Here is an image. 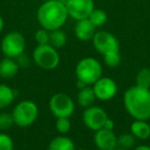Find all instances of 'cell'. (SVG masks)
Listing matches in <instances>:
<instances>
[{
	"label": "cell",
	"mask_w": 150,
	"mask_h": 150,
	"mask_svg": "<svg viewBox=\"0 0 150 150\" xmlns=\"http://www.w3.org/2000/svg\"><path fill=\"white\" fill-rule=\"evenodd\" d=\"M114 126H115V122H113V120H111V119H109V117H108V119L106 120V122H105V124H104V129L113 131Z\"/></svg>",
	"instance_id": "cell-29"
},
{
	"label": "cell",
	"mask_w": 150,
	"mask_h": 150,
	"mask_svg": "<svg viewBox=\"0 0 150 150\" xmlns=\"http://www.w3.org/2000/svg\"><path fill=\"white\" fill-rule=\"evenodd\" d=\"M16 96V90L6 84H0V109H4L9 106L14 102Z\"/></svg>",
	"instance_id": "cell-18"
},
{
	"label": "cell",
	"mask_w": 150,
	"mask_h": 150,
	"mask_svg": "<svg viewBox=\"0 0 150 150\" xmlns=\"http://www.w3.org/2000/svg\"><path fill=\"white\" fill-rule=\"evenodd\" d=\"M18 63L14 58L5 57L0 61V77L2 79H12L19 73Z\"/></svg>",
	"instance_id": "cell-14"
},
{
	"label": "cell",
	"mask_w": 150,
	"mask_h": 150,
	"mask_svg": "<svg viewBox=\"0 0 150 150\" xmlns=\"http://www.w3.org/2000/svg\"><path fill=\"white\" fill-rule=\"evenodd\" d=\"M88 18L93 23V25L96 28H100L106 24L107 20H108V16H107L105 10L101 9V8H94V10L90 12Z\"/></svg>",
	"instance_id": "cell-20"
},
{
	"label": "cell",
	"mask_w": 150,
	"mask_h": 150,
	"mask_svg": "<svg viewBox=\"0 0 150 150\" xmlns=\"http://www.w3.org/2000/svg\"><path fill=\"white\" fill-rule=\"evenodd\" d=\"M65 5L68 16L75 21L88 18L95 8L94 0H67Z\"/></svg>",
	"instance_id": "cell-10"
},
{
	"label": "cell",
	"mask_w": 150,
	"mask_h": 150,
	"mask_svg": "<svg viewBox=\"0 0 150 150\" xmlns=\"http://www.w3.org/2000/svg\"><path fill=\"white\" fill-rule=\"evenodd\" d=\"M55 127L57 132L60 133L61 135H65L71 130V122L69 117H57Z\"/></svg>",
	"instance_id": "cell-23"
},
{
	"label": "cell",
	"mask_w": 150,
	"mask_h": 150,
	"mask_svg": "<svg viewBox=\"0 0 150 150\" xmlns=\"http://www.w3.org/2000/svg\"><path fill=\"white\" fill-rule=\"evenodd\" d=\"M103 74V67L100 61L94 57H84L77 62L75 67V75L78 81L88 86H92Z\"/></svg>",
	"instance_id": "cell-3"
},
{
	"label": "cell",
	"mask_w": 150,
	"mask_h": 150,
	"mask_svg": "<svg viewBox=\"0 0 150 150\" xmlns=\"http://www.w3.org/2000/svg\"><path fill=\"white\" fill-rule=\"evenodd\" d=\"M38 106L32 100L20 101L12 109V117L14 125L21 128H26L34 124L38 117Z\"/></svg>",
	"instance_id": "cell-5"
},
{
	"label": "cell",
	"mask_w": 150,
	"mask_h": 150,
	"mask_svg": "<svg viewBox=\"0 0 150 150\" xmlns=\"http://www.w3.org/2000/svg\"><path fill=\"white\" fill-rule=\"evenodd\" d=\"M92 41L97 52L102 54L103 56L114 52H119V41L110 32L97 31Z\"/></svg>",
	"instance_id": "cell-8"
},
{
	"label": "cell",
	"mask_w": 150,
	"mask_h": 150,
	"mask_svg": "<svg viewBox=\"0 0 150 150\" xmlns=\"http://www.w3.org/2000/svg\"><path fill=\"white\" fill-rule=\"evenodd\" d=\"M133 150H150V146L148 145H139L133 148Z\"/></svg>",
	"instance_id": "cell-30"
},
{
	"label": "cell",
	"mask_w": 150,
	"mask_h": 150,
	"mask_svg": "<svg viewBox=\"0 0 150 150\" xmlns=\"http://www.w3.org/2000/svg\"><path fill=\"white\" fill-rule=\"evenodd\" d=\"M97 32V28L88 18L77 21L74 28V34L80 41H90Z\"/></svg>",
	"instance_id": "cell-13"
},
{
	"label": "cell",
	"mask_w": 150,
	"mask_h": 150,
	"mask_svg": "<svg viewBox=\"0 0 150 150\" xmlns=\"http://www.w3.org/2000/svg\"><path fill=\"white\" fill-rule=\"evenodd\" d=\"M0 150H14V141L9 135L0 132Z\"/></svg>",
	"instance_id": "cell-26"
},
{
	"label": "cell",
	"mask_w": 150,
	"mask_h": 150,
	"mask_svg": "<svg viewBox=\"0 0 150 150\" xmlns=\"http://www.w3.org/2000/svg\"><path fill=\"white\" fill-rule=\"evenodd\" d=\"M35 40H36L38 45H42V44H48L50 42V31L46 29H39L35 33Z\"/></svg>",
	"instance_id": "cell-27"
},
{
	"label": "cell",
	"mask_w": 150,
	"mask_h": 150,
	"mask_svg": "<svg viewBox=\"0 0 150 150\" xmlns=\"http://www.w3.org/2000/svg\"><path fill=\"white\" fill-rule=\"evenodd\" d=\"M66 5L61 0H46L37 10V21L48 31L61 29L68 18Z\"/></svg>",
	"instance_id": "cell-2"
},
{
	"label": "cell",
	"mask_w": 150,
	"mask_h": 150,
	"mask_svg": "<svg viewBox=\"0 0 150 150\" xmlns=\"http://www.w3.org/2000/svg\"><path fill=\"white\" fill-rule=\"evenodd\" d=\"M0 48L5 57L17 58L20 54L25 52L26 39L22 33L18 31H11L2 38Z\"/></svg>",
	"instance_id": "cell-6"
},
{
	"label": "cell",
	"mask_w": 150,
	"mask_h": 150,
	"mask_svg": "<svg viewBox=\"0 0 150 150\" xmlns=\"http://www.w3.org/2000/svg\"><path fill=\"white\" fill-rule=\"evenodd\" d=\"M92 86L95 95H96V98L99 100H110L117 93V84L111 78L101 77Z\"/></svg>",
	"instance_id": "cell-11"
},
{
	"label": "cell",
	"mask_w": 150,
	"mask_h": 150,
	"mask_svg": "<svg viewBox=\"0 0 150 150\" xmlns=\"http://www.w3.org/2000/svg\"><path fill=\"white\" fill-rule=\"evenodd\" d=\"M44 1H46V0H44Z\"/></svg>",
	"instance_id": "cell-34"
},
{
	"label": "cell",
	"mask_w": 150,
	"mask_h": 150,
	"mask_svg": "<svg viewBox=\"0 0 150 150\" xmlns=\"http://www.w3.org/2000/svg\"><path fill=\"white\" fill-rule=\"evenodd\" d=\"M103 57H104L105 64L109 67H118L120 61H121V56H120L119 52H114V53L107 54V55H104Z\"/></svg>",
	"instance_id": "cell-25"
},
{
	"label": "cell",
	"mask_w": 150,
	"mask_h": 150,
	"mask_svg": "<svg viewBox=\"0 0 150 150\" xmlns=\"http://www.w3.org/2000/svg\"><path fill=\"white\" fill-rule=\"evenodd\" d=\"M14 125L12 115L9 112H0V131H7Z\"/></svg>",
	"instance_id": "cell-24"
},
{
	"label": "cell",
	"mask_w": 150,
	"mask_h": 150,
	"mask_svg": "<svg viewBox=\"0 0 150 150\" xmlns=\"http://www.w3.org/2000/svg\"><path fill=\"white\" fill-rule=\"evenodd\" d=\"M3 29H4V20H3V18L0 16V34L2 33Z\"/></svg>",
	"instance_id": "cell-31"
},
{
	"label": "cell",
	"mask_w": 150,
	"mask_h": 150,
	"mask_svg": "<svg viewBox=\"0 0 150 150\" xmlns=\"http://www.w3.org/2000/svg\"><path fill=\"white\" fill-rule=\"evenodd\" d=\"M108 119L106 111L100 106L92 105L85 108L82 113V120L86 128L92 131H98L104 128V124Z\"/></svg>",
	"instance_id": "cell-9"
},
{
	"label": "cell",
	"mask_w": 150,
	"mask_h": 150,
	"mask_svg": "<svg viewBox=\"0 0 150 150\" xmlns=\"http://www.w3.org/2000/svg\"><path fill=\"white\" fill-rule=\"evenodd\" d=\"M96 99V95H95L92 86H85L78 91L77 103L81 107L88 108V107L92 106V105H94Z\"/></svg>",
	"instance_id": "cell-16"
},
{
	"label": "cell",
	"mask_w": 150,
	"mask_h": 150,
	"mask_svg": "<svg viewBox=\"0 0 150 150\" xmlns=\"http://www.w3.org/2000/svg\"><path fill=\"white\" fill-rule=\"evenodd\" d=\"M131 133L139 140L150 138V124L144 120H135L131 125Z\"/></svg>",
	"instance_id": "cell-15"
},
{
	"label": "cell",
	"mask_w": 150,
	"mask_h": 150,
	"mask_svg": "<svg viewBox=\"0 0 150 150\" xmlns=\"http://www.w3.org/2000/svg\"><path fill=\"white\" fill-rule=\"evenodd\" d=\"M136 85L150 89V69L142 67L136 75Z\"/></svg>",
	"instance_id": "cell-22"
},
{
	"label": "cell",
	"mask_w": 150,
	"mask_h": 150,
	"mask_svg": "<svg viewBox=\"0 0 150 150\" xmlns=\"http://www.w3.org/2000/svg\"><path fill=\"white\" fill-rule=\"evenodd\" d=\"M124 108L135 120L150 119V89L132 86L124 92Z\"/></svg>",
	"instance_id": "cell-1"
},
{
	"label": "cell",
	"mask_w": 150,
	"mask_h": 150,
	"mask_svg": "<svg viewBox=\"0 0 150 150\" xmlns=\"http://www.w3.org/2000/svg\"><path fill=\"white\" fill-rule=\"evenodd\" d=\"M114 150H126V149H123V148H119V147H117L116 149H114Z\"/></svg>",
	"instance_id": "cell-32"
},
{
	"label": "cell",
	"mask_w": 150,
	"mask_h": 150,
	"mask_svg": "<svg viewBox=\"0 0 150 150\" xmlns=\"http://www.w3.org/2000/svg\"><path fill=\"white\" fill-rule=\"evenodd\" d=\"M67 43V36L64 31L61 29H57V30L50 31V42L48 44L52 45V47L57 48H62L66 45Z\"/></svg>",
	"instance_id": "cell-19"
},
{
	"label": "cell",
	"mask_w": 150,
	"mask_h": 150,
	"mask_svg": "<svg viewBox=\"0 0 150 150\" xmlns=\"http://www.w3.org/2000/svg\"><path fill=\"white\" fill-rule=\"evenodd\" d=\"M94 143L99 150H114L117 148V136L112 130L103 128L95 132Z\"/></svg>",
	"instance_id": "cell-12"
},
{
	"label": "cell",
	"mask_w": 150,
	"mask_h": 150,
	"mask_svg": "<svg viewBox=\"0 0 150 150\" xmlns=\"http://www.w3.org/2000/svg\"><path fill=\"white\" fill-rule=\"evenodd\" d=\"M50 112L56 117H70L75 109L73 99L66 93H56L48 102Z\"/></svg>",
	"instance_id": "cell-7"
},
{
	"label": "cell",
	"mask_w": 150,
	"mask_h": 150,
	"mask_svg": "<svg viewBox=\"0 0 150 150\" xmlns=\"http://www.w3.org/2000/svg\"><path fill=\"white\" fill-rule=\"evenodd\" d=\"M48 150H75V144L69 137L58 136L50 140Z\"/></svg>",
	"instance_id": "cell-17"
},
{
	"label": "cell",
	"mask_w": 150,
	"mask_h": 150,
	"mask_svg": "<svg viewBox=\"0 0 150 150\" xmlns=\"http://www.w3.org/2000/svg\"><path fill=\"white\" fill-rule=\"evenodd\" d=\"M14 59H16L20 69H28V67L31 65L32 60H33L32 58L29 57L27 54H25V52L22 54H20V55H19L17 58H14Z\"/></svg>",
	"instance_id": "cell-28"
},
{
	"label": "cell",
	"mask_w": 150,
	"mask_h": 150,
	"mask_svg": "<svg viewBox=\"0 0 150 150\" xmlns=\"http://www.w3.org/2000/svg\"><path fill=\"white\" fill-rule=\"evenodd\" d=\"M32 59L38 67L44 71H52L60 63L58 49L50 44L37 45L32 53Z\"/></svg>",
	"instance_id": "cell-4"
},
{
	"label": "cell",
	"mask_w": 150,
	"mask_h": 150,
	"mask_svg": "<svg viewBox=\"0 0 150 150\" xmlns=\"http://www.w3.org/2000/svg\"><path fill=\"white\" fill-rule=\"evenodd\" d=\"M78 150H86V149H78Z\"/></svg>",
	"instance_id": "cell-33"
},
{
	"label": "cell",
	"mask_w": 150,
	"mask_h": 150,
	"mask_svg": "<svg viewBox=\"0 0 150 150\" xmlns=\"http://www.w3.org/2000/svg\"><path fill=\"white\" fill-rule=\"evenodd\" d=\"M135 144H136V138L132 133H124L117 137V147L119 148L131 150L135 147Z\"/></svg>",
	"instance_id": "cell-21"
}]
</instances>
